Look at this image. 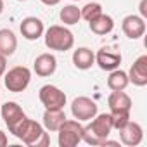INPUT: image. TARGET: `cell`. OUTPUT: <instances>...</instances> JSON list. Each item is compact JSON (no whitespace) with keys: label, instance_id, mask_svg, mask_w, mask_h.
I'll return each instance as SVG.
<instances>
[{"label":"cell","instance_id":"6da1fadb","mask_svg":"<svg viewBox=\"0 0 147 147\" xmlns=\"http://www.w3.org/2000/svg\"><path fill=\"white\" fill-rule=\"evenodd\" d=\"M111 130H113L111 114H109V113L95 114V116L90 119V125L83 126L82 140L87 142L88 145H102L104 140L109 138Z\"/></svg>","mask_w":147,"mask_h":147},{"label":"cell","instance_id":"7a4b0ae2","mask_svg":"<svg viewBox=\"0 0 147 147\" xmlns=\"http://www.w3.org/2000/svg\"><path fill=\"white\" fill-rule=\"evenodd\" d=\"M14 137H18L23 144L30 145V147H47L50 144V138L49 135L45 133V128L35 121V119H30L26 116V119L19 125V128L16 130Z\"/></svg>","mask_w":147,"mask_h":147},{"label":"cell","instance_id":"3957f363","mask_svg":"<svg viewBox=\"0 0 147 147\" xmlns=\"http://www.w3.org/2000/svg\"><path fill=\"white\" fill-rule=\"evenodd\" d=\"M45 45H47V49L57 50V52L71 50L73 45H75V35L66 26L54 24L45 31Z\"/></svg>","mask_w":147,"mask_h":147},{"label":"cell","instance_id":"277c9868","mask_svg":"<svg viewBox=\"0 0 147 147\" xmlns=\"http://www.w3.org/2000/svg\"><path fill=\"white\" fill-rule=\"evenodd\" d=\"M30 82H31V71L26 66H16V67H11L7 73H4L5 88L12 94L24 92Z\"/></svg>","mask_w":147,"mask_h":147},{"label":"cell","instance_id":"5b68a950","mask_svg":"<svg viewBox=\"0 0 147 147\" xmlns=\"http://www.w3.org/2000/svg\"><path fill=\"white\" fill-rule=\"evenodd\" d=\"M57 133H59L57 142L61 147H75L82 142L83 125L78 119H66L57 130Z\"/></svg>","mask_w":147,"mask_h":147},{"label":"cell","instance_id":"8992f818","mask_svg":"<svg viewBox=\"0 0 147 147\" xmlns=\"http://www.w3.org/2000/svg\"><path fill=\"white\" fill-rule=\"evenodd\" d=\"M38 99L45 109H64L66 94L55 85H43L38 92Z\"/></svg>","mask_w":147,"mask_h":147},{"label":"cell","instance_id":"52a82bcc","mask_svg":"<svg viewBox=\"0 0 147 147\" xmlns=\"http://www.w3.org/2000/svg\"><path fill=\"white\" fill-rule=\"evenodd\" d=\"M0 114H2V119H4V123L7 125V128H9V131L12 135L16 133V130L19 128V125L26 119V114L21 109V106L18 102H12V100L11 102H5L2 106Z\"/></svg>","mask_w":147,"mask_h":147},{"label":"cell","instance_id":"ba28073f","mask_svg":"<svg viewBox=\"0 0 147 147\" xmlns=\"http://www.w3.org/2000/svg\"><path fill=\"white\" fill-rule=\"evenodd\" d=\"M71 113L78 121H90L97 114V102L90 97H76L71 102Z\"/></svg>","mask_w":147,"mask_h":147},{"label":"cell","instance_id":"9c48e42d","mask_svg":"<svg viewBox=\"0 0 147 147\" xmlns=\"http://www.w3.org/2000/svg\"><path fill=\"white\" fill-rule=\"evenodd\" d=\"M121 30L130 40H137V38L144 36V33H145V19L140 16H135V14L126 16L121 23Z\"/></svg>","mask_w":147,"mask_h":147},{"label":"cell","instance_id":"30bf717a","mask_svg":"<svg viewBox=\"0 0 147 147\" xmlns=\"http://www.w3.org/2000/svg\"><path fill=\"white\" fill-rule=\"evenodd\" d=\"M119 131V137H121V142L125 144V145H128V147H135V145H138L140 142H142V138H144V130H142V126L137 123V121H128L121 130H118Z\"/></svg>","mask_w":147,"mask_h":147},{"label":"cell","instance_id":"8fae6325","mask_svg":"<svg viewBox=\"0 0 147 147\" xmlns=\"http://www.w3.org/2000/svg\"><path fill=\"white\" fill-rule=\"evenodd\" d=\"M21 35L26 38V40H38L43 33H45V26H43V21L35 18V16H30V18H24L21 21Z\"/></svg>","mask_w":147,"mask_h":147},{"label":"cell","instance_id":"7c38bea8","mask_svg":"<svg viewBox=\"0 0 147 147\" xmlns=\"http://www.w3.org/2000/svg\"><path fill=\"white\" fill-rule=\"evenodd\" d=\"M95 64L102 69V71H113L118 69L121 64V54L113 52L109 49H100L95 54Z\"/></svg>","mask_w":147,"mask_h":147},{"label":"cell","instance_id":"4fadbf2b","mask_svg":"<svg viewBox=\"0 0 147 147\" xmlns=\"http://www.w3.org/2000/svg\"><path fill=\"white\" fill-rule=\"evenodd\" d=\"M128 80L137 87L147 85V55H140L128 71Z\"/></svg>","mask_w":147,"mask_h":147},{"label":"cell","instance_id":"5bb4252c","mask_svg":"<svg viewBox=\"0 0 147 147\" xmlns=\"http://www.w3.org/2000/svg\"><path fill=\"white\" fill-rule=\"evenodd\" d=\"M33 69L42 78L52 76L55 73V69H57V59L52 54H40L33 62Z\"/></svg>","mask_w":147,"mask_h":147},{"label":"cell","instance_id":"9a60e30c","mask_svg":"<svg viewBox=\"0 0 147 147\" xmlns=\"http://www.w3.org/2000/svg\"><path fill=\"white\" fill-rule=\"evenodd\" d=\"M88 26H90V31L92 33H95L99 36H104V35H107V33H111L114 30V19L109 14H104L102 12L95 19L88 21Z\"/></svg>","mask_w":147,"mask_h":147},{"label":"cell","instance_id":"2e32d148","mask_svg":"<svg viewBox=\"0 0 147 147\" xmlns=\"http://www.w3.org/2000/svg\"><path fill=\"white\" fill-rule=\"evenodd\" d=\"M73 64L82 71L90 69L95 64V54L87 47H80V49H76L73 52Z\"/></svg>","mask_w":147,"mask_h":147},{"label":"cell","instance_id":"e0dca14e","mask_svg":"<svg viewBox=\"0 0 147 147\" xmlns=\"http://www.w3.org/2000/svg\"><path fill=\"white\" fill-rule=\"evenodd\" d=\"M66 119L67 118H66L64 109H45L43 113V126L49 131H57Z\"/></svg>","mask_w":147,"mask_h":147},{"label":"cell","instance_id":"ac0fdd59","mask_svg":"<svg viewBox=\"0 0 147 147\" xmlns=\"http://www.w3.org/2000/svg\"><path fill=\"white\" fill-rule=\"evenodd\" d=\"M16 49H18V38H16L14 31L2 28L0 30V54L5 57H11L16 52Z\"/></svg>","mask_w":147,"mask_h":147},{"label":"cell","instance_id":"d6986e66","mask_svg":"<svg viewBox=\"0 0 147 147\" xmlns=\"http://www.w3.org/2000/svg\"><path fill=\"white\" fill-rule=\"evenodd\" d=\"M107 106H109V111L111 113L113 111H130L131 109V99L123 90L111 92V95L107 97Z\"/></svg>","mask_w":147,"mask_h":147},{"label":"cell","instance_id":"ffe728a7","mask_svg":"<svg viewBox=\"0 0 147 147\" xmlns=\"http://www.w3.org/2000/svg\"><path fill=\"white\" fill-rule=\"evenodd\" d=\"M130 80H128V73L121 71V69H113L109 71V78H107V87L113 90V92H119V90H125L128 87Z\"/></svg>","mask_w":147,"mask_h":147},{"label":"cell","instance_id":"44dd1931","mask_svg":"<svg viewBox=\"0 0 147 147\" xmlns=\"http://www.w3.org/2000/svg\"><path fill=\"white\" fill-rule=\"evenodd\" d=\"M59 18L66 26H73L82 19V14H80V9L76 5H64L59 12Z\"/></svg>","mask_w":147,"mask_h":147},{"label":"cell","instance_id":"7402d4cb","mask_svg":"<svg viewBox=\"0 0 147 147\" xmlns=\"http://www.w3.org/2000/svg\"><path fill=\"white\" fill-rule=\"evenodd\" d=\"M80 14H82V18L85 21H92V19H95L97 16L102 14V5L99 2H90L83 9H80Z\"/></svg>","mask_w":147,"mask_h":147},{"label":"cell","instance_id":"603a6c76","mask_svg":"<svg viewBox=\"0 0 147 147\" xmlns=\"http://www.w3.org/2000/svg\"><path fill=\"white\" fill-rule=\"evenodd\" d=\"M109 114H111L113 128H116V130H121V128L130 121V111H113V113H109Z\"/></svg>","mask_w":147,"mask_h":147},{"label":"cell","instance_id":"cb8c5ba5","mask_svg":"<svg viewBox=\"0 0 147 147\" xmlns=\"http://www.w3.org/2000/svg\"><path fill=\"white\" fill-rule=\"evenodd\" d=\"M5 69H7V57H5V55H2V54H0V78L4 76V73H5Z\"/></svg>","mask_w":147,"mask_h":147},{"label":"cell","instance_id":"d4e9b609","mask_svg":"<svg viewBox=\"0 0 147 147\" xmlns=\"http://www.w3.org/2000/svg\"><path fill=\"white\" fill-rule=\"evenodd\" d=\"M140 18H147V0H142L140 2Z\"/></svg>","mask_w":147,"mask_h":147},{"label":"cell","instance_id":"484cf974","mask_svg":"<svg viewBox=\"0 0 147 147\" xmlns=\"http://www.w3.org/2000/svg\"><path fill=\"white\" fill-rule=\"evenodd\" d=\"M7 142H9V140H7V135H5L2 130H0V147H5Z\"/></svg>","mask_w":147,"mask_h":147},{"label":"cell","instance_id":"4316f807","mask_svg":"<svg viewBox=\"0 0 147 147\" xmlns=\"http://www.w3.org/2000/svg\"><path fill=\"white\" fill-rule=\"evenodd\" d=\"M42 4H45V5H57L61 0H40Z\"/></svg>","mask_w":147,"mask_h":147},{"label":"cell","instance_id":"83f0119b","mask_svg":"<svg viewBox=\"0 0 147 147\" xmlns=\"http://www.w3.org/2000/svg\"><path fill=\"white\" fill-rule=\"evenodd\" d=\"M4 12V0H0V14Z\"/></svg>","mask_w":147,"mask_h":147},{"label":"cell","instance_id":"f1b7e54d","mask_svg":"<svg viewBox=\"0 0 147 147\" xmlns=\"http://www.w3.org/2000/svg\"><path fill=\"white\" fill-rule=\"evenodd\" d=\"M18 2H26V0H18Z\"/></svg>","mask_w":147,"mask_h":147},{"label":"cell","instance_id":"f546056e","mask_svg":"<svg viewBox=\"0 0 147 147\" xmlns=\"http://www.w3.org/2000/svg\"><path fill=\"white\" fill-rule=\"evenodd\" d=\"M75 2H78V0H75Z\"/></svg>","mask_w":147,"mask_h":147}]
</instances>
